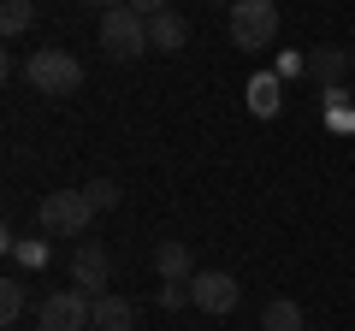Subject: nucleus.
Masks as SVG:
<instances>
[{"mask_svg": "<svg viewBox=\"0 0 355 331\" xmlns=\"http://www.w3.org/2000/svg\"><path fill=\"white\" fill-rule=\"evenodd\" d=\"M130 12H142V18H160V12H172L166 0H130Z\"/></svg>", "mask_w": 355, "mask_h": 331, "instance_id": "obj_19", "label": "nucleus"}, {"mask_svg": "<svg viewBox=\"0 0 355 331\" xmlns=\"http://www.w3.org/2000/svg\"><path fill=\"white\" fill-rule=\"evenodd\" d=\"M207 6H225V12H231V6H237V0H207Z\"/></svg>", "mask_w": 355, "mask_h": 331, "instance_id": "obj_21", "label": "nucleus"}, {"mask_svg": "<svg viewBox=\"0 0 355 331\" xmlns=\"http://www.w3.org/2000/svg\"><path fill=\"white\" fill-rule=\"evenodd\" d=\"M24 302H30L24 278H0V325H18V314H24Z\"/></svg>", "mask_w": 355, "mask_h": 331, "instance_id": "obj_13", "label": "nucleus"}, {"mask_svg": "<svg viewBox=\"0 0 355 331\" xmlns=\"http://www.w3.org/2000/svg\"><path fill=\"white\" fill-rule=\"evenodd\" d=\"M160 307H166V314L190 307V284H160Z\"/></svg>", "mask_w": 355, "mask_h": 331, "instance_id": "obj_18", "label": "nucleus"}, {"mask_svg": "<svg viewBox=\"0 0 355 331\" xmlns=\"http://www.w3.org/2000/svg\"><path fill=\"white\" fill-rule=\"evenodd\" d=\"M24 77H30V89H36V95H53V101L83 89V65H77L65 48H36L24 60Z\"/></svg>", "mask_w": 355, "mask_h": 331, "instance_id": "obj_1", "label": "nucleus"}, {"mask_svg": "<svg viewBox=\"0 0 355 331\" xmlns=\"http://www.w3.org/2000/svg\"><path fill=\"white\" fill-rule=\"evenodd\" d=\"M349 60H355V48H349Z\"/></svg>", "mask_w": 355, "mask_h": 331, "instance_id": "obj_22", "label": "nucleus"}, {"mask_svg": "<svg viewBox=\"0 0 355 331\" xmlns=\"http://www.w3.org/2000/svg\"><path fill=\"white\" fill-rule=\"evenodd\" d=\"M6 249H12V255L24 260V267H36V272L53 260V249H48V242H18V237H6Z\"/></svg>", "mask_w": 355, "mask_h": 331, "instance_id": "obj_16", "label": "nucleus"}, {"mask_svg": "<svg viewBox=\"0 0 355 331\" xmlns=\"http://www.w3.org/2000/svg\"><path fill=\"white\" fill-rule=\"evenodd\" d=\"M148 42L160 53H184V42H190V24L178 12H160V18H148Z\"/></svg>", "mask_w": 355, "mask_h": 331, "instance_id": "obj_10", "label": "nucleus"}, {"mask_svg": "<svg viewBox=\"0 0 355 331\" xmlns=\"http://www.w3.org/2000/svg\"><path fill=\"white\" fill-rule=\"evenodd\" d=\"M89 219H95V207L83 190H48L36 207V225L48 237H89Z\"/></svg>", "mask_w": 355, "mask_h": 331, "instance_id": "obj_2", "label": "nucleus"}, {"mask_svg": "<svg viewBox=\"0 0 355 331\" xmlns=\"http://www.w3.org/2000/svg\"><path fill=\"white\" fill-rule=\"evenodd\" d=\"M95 331H137V302L130 296H95Z\"/></svg>", "mask_w": 355, "mask_h": 331, "instance_id": "obj_9", "label": "nucleus"}, {"mask_svg": "<svg viewBox=\"0 0 355 331\" xmlns=\"http://www.w3.org/2000/svg\"><path fill=\"white\" fill-rule=\"evenodd\" d=\"M30 18H36V0H0V30L6 36H24Z\"/></svg>", "mask_w": 355, "mask_h": 331, "instance_id": "obj_14", "label": "nucleus"}, {"mask_svg": "<svg viewBox=\"0 0 355 331\" xmlns=\"http://www.w3.org/2000/svg\"><path fill=\"white\" fill-rule=\"evenodd\" d=\"M254 113H279V83H272V77L254 83Z\"/></svg>", "mask_w": 355, "mask_h": 331, "instance_id": "obj_17", "label": "nucleus"}, {"mask_svg": "<svg viewBox=\"0 0 355 331\" xmlns=\"http://www.w3.org/2000/svg\"><path fill=\"white\" fill-rule=\"evenodd\" d=\"M261 331H308V325H302V307H296V302H284V296H279V302H266Z\"/></svg>", "mask_w": 355, "mask_h": 331, "instance_id": "obj_12", "label": "nucleus"}, {"mask_svg": "<svg viewBox=\"0 0 355 331\" xmlns=\"http://www.w3.org/2000/svg\"><path fill=\"white\" fill-rule=\"evenodd\" d=\"M101 48L113 53V60H142V53L154 48V42H148V18L130 12V6L101 12Z\"/></svg>", "mask_w": 355, "mask_h": 331, "instance_id": "obj_4", "label": "nucleus"}, {"mask_svg": "<svg viewBox=\"0 0 355 331\" xmlns=\"http://www.w3.org/2000/svg\"><path fill=\"white\" fill-rule=\"evenodd\" d=\"M83 195H89V207H95V213H113V207H119V184H113V178H89Z\"/></svg>", "mask_w": 355, "mask_h": 331, "instance_id": "obj_15", "label": "nucleus"}, {"mask_svg": "<svg viewBox=\"0 0 355 331\" xmlns=\"http://www.w3.org/2000/svg\"><path fill=\"white\" fill-rule=\"evenodd\" d=\"M237 302H243V284L231 278V272H196L190 278V307H202V314L225 319Z\"/></svg>", "mask_w": 355, "mask_h": 331, "instance_id": "obj_6", "label": "nucleus"}, {"mask_svg": "<svg viewBox=\"0 0 355 331\" xmlns=\"http://www.w3.org/2000/svg\"><path fill=\"white\" fill-rule=\"evenodd\" d=\"M225 30H231L237 48L261 53V48H272V36H279V6H272V0H237V6L225 12Z\"/></svg>", "mask_w": 355, "mask_h": 331, "instance_id": "obj_3", "label": "nucleus"}, {"mask_svg": "<svg viewBox=\"0 0 355 331\" xmlns=\"http://www.w3.org/2000/svg\"><path fill=\"white\" fill-rule=\"evenodd\" d=\"M6 331H12V325H6Z\"/></svg>", "mask_w": 355, "mask_h": 331, "instance_id": "obj_23", "label": "nucleus"}, {"mask_svg": "<svg viewBox=\"0 0 355 331\" xmlns=\"http://www.w3.org/2000/svg\"><path fill=\"white\" fill-rule=\"evenodd\" d=\"M107 272H113V260H107V249L95 237H77L71 249V278L83 296H107Z\"/></svg>", "mask_w": 355, "mask_h": 331, "instance_id": "obj_7", "label": "nucleus"}, {"mask_svg": "<svg viewBox=\"0 0 355 331\" xmlns=\"http://www.w3.org/2000/svg\"><path fill=\"white\" fill-rule=\"evenodd\" d=\"M36 331H95V296H83V290H53V296H42Z\"/></svg>", "mask_w": 355, "mask_h": 331, "instance_id": "obj_5", "label": "nucleus"}, {"mask_svg": "<svg viewBox=\"0 0 355 331\" xmlns=\"http://www.w3.org/2000/svg\"><path fill=\"white\" fill-rule=\"evenodd\" d=\"M83 6H101V12H113V6H130V0H83Z\"/></svg>", "mask_w": 355, "mask_h": 331, "instance_id": "obj_20", "label": "nucleus"}, {"mask_svg": "<svg viewBox=\"0 0 355 331\" xmlns=\"http://www.w3.org/2000/svg\"><path fill=\"white\" fill-rule=\"evenodd\" d=\"M349 53H338V48H320L314 53V60H308V71H314L320 77V83H326V89H338V83H343V71H349Z\"/></svg>", "mask_w": 355, "mask_h": 331, "instance_id": "obj_11", "label": "nucleus"}, {"mask_svg": "<svg viewBox=\"0 0 355 331\" xmlns=\"http://www.w3.org/2000/svg\"><path fill=\"white\" fill-rule=\"evenodd\" d=\"M154 272H160L166 284H190L196 278V260H190V249H184L178 237H166L160 249H154Z\"/></svg>", "mask_w": 355, "mask_h": 331, "instance_id": "obj_8", "label": "nucleus"}]
</instances>
